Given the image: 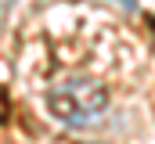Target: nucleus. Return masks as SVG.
<instances>
[{
	"instance_id": "f257e3e1",
	"label": "nucleus",
	"mask_w": 155,
	"mask_h": 144,
	"mask_svg": "<svg viewBox=\"0 0 155 144\" xmlns=\"http://www.w3.org/2000/svg\"><path fill=\"white\" fill-rule=\"evenodd\" d=\"M105 105H108V90L94 79H69V83H61L47 94V112L54 119L69 123V126L101 115Z\"/></svg>"
}]
</instances>
